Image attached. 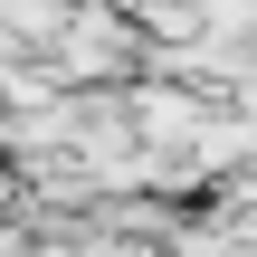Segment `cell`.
<instances>
[{
	"mask_svg": "<svg viewBox=\"0 0 257 257\" xmlns=\"http://www.w3.org/2000/svg\"><path fill=\"white\" fill-rule=\"evenodd\" d=\"M38 48H48L67 76H95V67H124V57H134V29L95 0V10H57V29H48Z\"/></svg>",
	"mask_w": 257,
	"mask_h": 257,
	"instance_id": "6da1fadb",
	"label": "cell"
}]
</instances>
